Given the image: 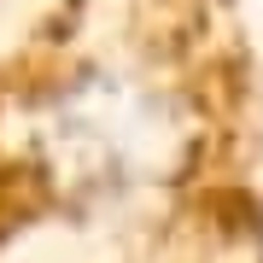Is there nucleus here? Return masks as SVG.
Masks as SVG:
<instances>
[{
    "label": "nucleus",
    "instance_id": "obj_1",
    "mask_svg": "<svg viewBox=\"0 0 263 263\" xmlns=\"http://www.w3.org/2000/svg\"><path fill=\"white\" fill-rule=\"evenodd\" d=\"M123 263H263L257 176H222L146 211Z\"/></svg>",
    "mask_w": 263,
    "mask_h": 263
}]
</instances>
